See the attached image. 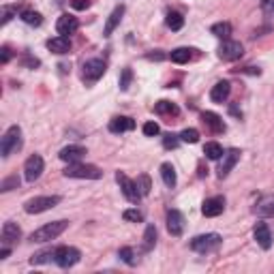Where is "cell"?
Segmentation results:
<instances>
[{
    "label": "cell",
    "mask_w": 274,
    "mask_h": 274,
    "mask_svg": "<svg viewBox=\"0 0 274 274\" xmlns=\"http://www.w3.org/2000/svg\"><path fill=\"white\" fill-rule=\"evenodd\" d=\"M69 227V221H52V223H45L43 227L35 229L30 233V242H37V245H41V242H49V240H56L60 233Z\"/></svg>",
    "instance_id": "1"
},
{
    "label": "cell",
    "mask_w": 274,
    "mask_h": 274,
    "mask_svg": "<svg viewBox=\"0 0 274 274\" xmlns=\"http://www.w3.org/2000/svg\"><path fill=\"white\" fill-rule=\"evenodd\" d=\"M22 129H19L17 125L9 127L7 133L3 135V141H0V155H3V159H9L11 155H15L17 150H22Z\"/></svg>",
    "instance_id": "2"
},
{
    "label": "cell",
    "mask_w": 274,
    "mask_h": 274,
    "mask_svg": "<svg viewBox=\"0 0 274 274\" xmlns=\"http://www.w3.org/2000/svg\"><path fill=\"white\" fill-rule=\"evenodd\" d=\"M67 178H77V180H99L103 176L97 165H86V163H69V167L63 171Z\"/></svg>",
    "instance_id": "3"
},
{
    "label": "cell",
    "mask_w": 274,
    "mask_h": 274,
    "mask_svg": "<svg viewBox=\"0 0 274 274\" xmlns=\"http://www.w3.org/2000/svg\"><path fill=\"white\" fill-rule=\"evenodd\" d=\"M60 204L58 195H43V197H33L24 204V210L28 215H41V212H47Z\"/></svg>",
    "instance_id": "4"
},
{
    "label": "cell",
    "mask_w": 274,
    "mask_h": 274,
    "mask_svg": "<svg viewBox=\"0 0 274 274\" xmlns=\"http://www.w3.org/2000/svg\"><path fill=\"white\" fill-rule=\"evenodd\" d=\"M221 236L219 233H204V236H197L191 240V249L195 253H212L221 247Z\"/></svg>",
    "instance_id": "5"
},
{
    "label": "cell",
    "mask_w": 274,
    "mask_h": 274,
    "mask_svg": "<svg viewBox=\"0 0 274 274\" xmlns=\"http://www.w3.org/2000/svg\"><path fill=\"white\" fill-rule=\"evenodd\" d=\"M116 182L120 185V191H123V195L131 201V204H137L141 199V193H139L137 185L125 174V171H116Z\"/></svg>",
    "instance_id": "6"
},
{
    "label": "cell",
    "mask_w": 274,
    "mask_h": 274,
    "mask_svg": "<svg viewBox=\"0 0 274 274\" xmlns=\"http://www.w3.org/2000/svg\"><path fill=\"white\" fill-rule=\"evenodd\" d=\"M82 259V253H79L75 247H58L54 253V261L60 268H71Z\"/></svg>",
    "instance_id": "7"
},
{
    "label": "cell",
    "mask_w": 274,
    "mask_h": 274,
    "mask_svg": "<svg viewBox=\"0 0 274 274\" xmlns=\"http://www.w3.org/2000/svg\"><path fill=\"white\" fill-rule=\"evenodd\" d=\"M242 54H245V47H242L240 41H229V39H225V41H223V45L219 47V58L225 60V63L238 60Z\"/></svg>",
    "instance_id": "8"
},
{
    "label": "cell",
    "mask_w": 274,
    "mask_h": 274,
    "mask_svg": "<svg viewBox=\"0 0 274 274\" xmlns=\"http://www.w3.org/2000/svg\"><path fill=\"white\" fill-rule=\"evenodd\" d=\"M105 73V63L101 58H90L84 63V79L86 82H97Z\"/></svg>",
    "instance_id": "9"
},
{
    "label": "cell",
    "mask_w": 274,
    "mask_h": 274,
    "mask_svg": "<svg viewBox=\"0 0 274 274\" xmlns=\"http://www.w3.org/2000/svg\"><path fill=\"white\" fill-rule=\"evenodd\" d=\"M43 167H45V163H43V159L39 157V155L28 157L26 165H24V176H26V180H28V182L39 180V178H41V174H43Z\"/></svg>",
    "instance_id": "10"
},
{
    "label": "cell",
    "mask_w": 274,
    "mask_h": 274,
    "mask_svg": "<svg viewBox=\"0 0 274 274\" xmlns=\"http://www.w3.org/2000/svg\"><path fill=\"white\" fill-rule=\"evenodd\" d=\"M221 159H223V161H221V167H219V178H225V176H229V171L236 167V163L240 161V150L231 148V150H227Z\"/></svg>",
    "instance_id": "11"
},
{
    "label": "cell",
    "mask_w": 274,
    "mask_h": 274,
    "mask_svg": "<svg viewBox=\"0 0 274 274\" xmlns=\"http://www.w3.org/2000/svg\"><path fill=\"white\" fill-rule=\"evenodd\" d=\"M0 238H3V245L5 247H11V245H15L19 238H22V229L17 227V223L7 221L5 225H3V231H0Z\"/></svg>",
    "instance_id": "12"
},
{
    "label": "cell",
    "mask_w": 274,
    "mask_h": 274,
    "mask_svg": "<svg viewBox=\"0 0 274 274\" xmlns=\"http://www.w3.org/2000/svg\"><path fill=\"white\" fill-rule=\"evenodd\" d=\"M253 238H255V242L263 251H268L272 247V233H270V227L266 223H257L255 229H253Z\"/></svg>",
    "instance_id": "13"
},
{
    "label": "cell",
    "mask_w": 274,
    "mask_h": 274,
    "mask_svg": "<svg viewBox=\"0 0 274 274\" xmlns=\"http://www.w3.org/2000/svg\"><path fill=\"white\" fill-rule=\"evenodd\" d=\"M77 28H79L77 17L69 15V13L60 15V17H58V22H56V30H58V35H63V37H67V35H73Z\"/></svg>",
    "instance_id": "14"
},
{
    "label": "cell",
    "mask_w": 274,
    "mask_h": 274,
    "mask_svg": "<svg viewBox=\"0 0 274 274\" xmlns=\"http://www.w3.org/2000/svg\"><path fill=\"white\" fill-rule=\"evenodd\" d=\"M167 231L171 236H182V231H185V217L178 210L167 212Z\"/></svg>",
    "instance_id": "15"
},
{
    "label": "cell",
    "mask_w": 274,
    "mask_h": 274,
    "mask_svg": "<svg viewBox=\"0 0 274 274\" xmlns=\"http://www.w3.org/2000/svg\"><path fill=\"white\" fill-rule=\"evenodd\" d=\"M223 210H225V197H210L201 206L204 217H219V215H223Z\"/></svg>",
    "instance_id": "16"
},
{
    "label": "cell",
    "mask_w": 274,
    "mask_h": 274,
    "mask_svg": "<svg viewBox=\"0 0 274 274\" xmlns=\"http://www.w3.org/2000/svg\"><path fill=\"white\" fill-rule=\"evenodd\" d=\"M60 161H65V163H79L84 157H86V148L82 146H67L60 150Z\"/></svg>",
    "instance_id": "17"
},
{
    "label": "cell",
    "mask_w": 274,
    "mask_h": 274,
    "mask_svg": "<svg viewBox=\"0 0 274 274\" xmlns=\"http://www.w3.org/2000/svg\"><path fill=\"white\" fill-rule=\"evenodd\" d=\"M253 212H255L257 217H261V219L274 217V195H263V197L257 201V204H255Z\"/></svg>",
    "instance_id": "18"
},
{
    "label": "cell",
    "mask_w": 274,
    "mask_h": 274,
    "mask_svg": "<svg viewBox=\"0 0 274 274\" xmlns=\"http://www.w3.org/2000/svg\"><path fill=\"white\" fill-rule=\"evenodd\" d=\"M47 49L49 52H54L58 56H63V54H69L71 52V41H69V37H54V39H49L47 41Z\"/></svg>",
    "instance_id": "19"
},
{
    "label": "cell",
    "mask_w": 274,
    "mask_h": 274,
    "mask_svg": "<svg viewBox=\"0 0 274 274\" xmlns=\"http://www.w3.org/2000/svg\"><path fill=\"white\" fill-rule=\"evenodd\" d=\"M131 129H135V123H133V118H129V116H116L114 120H109L111 133H125V131H131Z\"/></svg>",
    "instance_id": "20"
},
{
    "label": "cell",
    "mask_w": 274,
    "mask_h": 274,
    "mask_svg": "<svg viewBox=\"0 0 274 274\" xmlns=\"http://www.w3.org/2000/svg\"><path fill=\"white\" fill-rule=\"evenodd\" d=\"M229 93H231L229 82H217L210 90V99L215 101V103H223V101H227Z\"/></svg>",
    "instance_id": "21"
},
{
    "label": "cell",
    "mask_w": 274,
    "mask_h": 274,
    "mask_svg": "<svg viewBox=\"0 0 274 274\" xmlns=\"http://www.w3.org/2000/svg\"><path fill=\"white\" fill-rule=\"evenodd\" d=\"M123 15H125V7L120 5V7H116L114 11H111V15H109V19H107V24H105V37H111V33L120 26V19H123Z\"/></svg>",
    "instance_id": "22"
},
{
    "label": "cell",
    "mask_w": 274,
    "mask_h": 274,
    "mask_svg": "<svg viewBox=\"0 0 274 274\" xmlns=\"http://www.w3.org/2000/svg\"><path fill=\"white\" fill-rule=\"evenodd\" d=\"M201 120H204L215 133H223V131H225V123L221 120V116L212 114V111H204V114H201Z\"/></svg>",
    "instance_id": "23"
},
{
    "label": "cell",
    "mask_w": 274,
    "mask_h": 274,
    "mask_svg": "<svg viewBox=\"0 0 274 274\" xmlns=\"http://www.w3.org/2000/svg\"><path fill=\"white\" fill-rule=\"evenodd\" d=\"M161 178H163V182H165V187H169V189H174V187H176V182H178V178H176V169H174V165H171V163H163V165H161Z\"/></svg>",
    "instance_id": "24"
},
{
    "label": "cell",
    "mask_w": 274,
    "mask_h": 274,
    "mask_svg": "<svg viewBox=\"0 0 274 274\" xmlns=\"http://www.w3.org/2000/svg\"><path fill=\"white\" fill-rule=\"evenodd\" d=\"M204 155L210 159V161H219L225 152H223V146L217 144V141H208V144L204 146Z\"/></svg>",
    "instance_id": "25"
},
{
    "label": "cell",
    "mask_w": 274,
    "mask_h": 274,
    "mask_svg": "<svg viewBox=\"0 0 274 274\" xmlns=\"http://www.w3.org/2000/svg\"><path fill=\"white\" fill-rule=\"evenodd\" d=\"M169 58H171V63H176V65H185V63H189V58H191V49L189 47H178V49H174V52L169 54Z\"/></svg>",
    "instance_id": "26"
},
{
    "label": "cell",
    "mask_w": 274,
    "mask_h": 274,
    "mask_svg": "<svg viewBox=\"0 0 274 274\" xmlns=\"http://www.w3.org/2000/svg\"><path fill=\"white\" fill-rule=\"evenodd\" d=\"M210 33L225 41V39H229V35H231V24H227V22H219V24H215V26L210 28Z\"/></svg>",
    "instance_id": "27"
},
{
    "label": "cell",
    "mask_w": 274,
    "mask_h": 274,
    "mask_svg": "<svg viewBox=\"0 0 274 274\" xmlns=\"http://www.w3.org/2000/svg\"><path fill=\"white\" fill-rule=\"evenodd\" d=\"M54 253H56V249H47V251L37 253V255L30 257V263H33V266H41V263L52 261V259H54Z\"/></svg>",
    "instance_id": "28"
},
{
    "label": "cell",
    "mask_w": 274,
    "mask_h": 274,
    "mask_svg": "<svg viewBox=\"0 0 274 274\" xmlns=\"http://www.w3.org/2000/svg\"><path fill=\"white\" fill-rule=\"evenodd\" d=\"M165 24H167V28H171V30H180L182 26H185V17H182L180 13H176V11H171V13H167Z\"/></svg>",
    "instance_id": "29"
},
{
    "label": "cell",
    "mask_w": 274,
    "mask_h": 274,
    "mask_svg": "<svg viewBox=\"0 0 274 274\" xmlns=\"http://www.w3.org/2000/svg\"><path fill=\"white\" fill-rule=\"evenodd\" d=\"M155 242H157V227L148 225L146 233H144V251H150L152 247H155Z\"/></svg>",
    "instance_id": "30"
},
{
    "label": "cell",
    "mask_w": 274,
    "mask_h": 274,
    "mask_svg": "<svg viewBox=\"0 0 274 274\" xmlns=\"http://www.w3.org/2000/svg\"><path fill=\"white\" fill-rule=\"evenodd\" d=\"M22 19H24L28 26H41L43 24V15L37 13V11H24L22 13Z\"/></svg>",
    "instance_id": "31"
},
{
    "label": "cell",
    "mask_w": 274,
    "mask_h": 274,
    "mask_svg": "<svg viewBox=\"0 0 274 274\" xmlns=\"http://www.w3.org/2000/svg\"><path fill=\"white\" fill-rule=\"evenodd\" d=\"M155 111L157 114H178V107L174 103H169V101H159L155 105Z\"/></svg>",
    "instance_id": "32"
},
{
    "label": "cell",
    "mask_w": 274,
    "mask_h": 274,
    "mask_svg": "<svg viewBox=\"0 0 274 274\" xmlns=\"http://www.w3.org/2000/svg\"><path fill=\"white\" fill-rule=\"evenodd\" d=\"M180 141H187V144H197V141H199V131L197 129H185L180 133Z\"/></svg>",
    "instance_id": "33"
},
{
    "label": "cell",
    "mask_w": 274,
    "mask_h": 274,
    "mask_svg": "<svg viewBox=\"0 0 274 274\" xmlns=\"http://www.w3.org/2000/svg\"><path fill=\"white\" fill-rule=\"evenodd\" d=\"M118 257L123 259L125 263H129V266H135V263H137L133 249H129V247H123V249H120V251H118Z\"/></svg>",
    "instance_id": "34"
},
{
    "label": "cell",
    "mask_w": 274,
    "mask_h": 274,
    "mask_svg": "<svg viewBox=\"0 0 274 274\" xmlns=\"http://www.w3.org/2000/svg\"><path fill=\"white\" fill-rule=\"evenodd\" d=\"M123 219L129 221V223H141V221H144V215H141L137 208H129V210L123 212Z\"/></svg>",
    "instance_id": "35"
},
{
    "label": "cell",
    "mask_w": 274,
    "mask_h": 274,
    "mask_svg": "<svg viewBox=\"0 0 274 274\" xmlns=\"http://www.w3.org/2000/svg\"><path fill=\"white\" fill-rule=\"evenodd\" d=\"M137 189H139V193H141V197H146L148 193H150V189H152V185H150V178L146 176V174H141L139 178H137Z\"/></svg>",
    "instance_id": "36"
},
{
    "label": "cell",
    "mask_w": 274,
    "mask_h": 274,
    "mask_svg": "<svg viewBox=\"0 0 274 274\" xmlns=\"http://www.w3.org/2000/svg\"><path fill=\"white\" fill-rule=\"evenodd\" d=\"M17 15V7H3V13H0V17H3V19H0V24H9V22H11V19Z\"/></svg>",
    "instance_id": "37"
},
{
    "label": "cell",
    "mask_w": 274,
    "mask_h": 274,
    "mask_svg": "<svg viewBox=\"0 0 274 274\" xmlns=\"http://www.w3.org/2000/svg\"><path fill=\"white\" fill-rule=\"evenodd\" d=\"M131 79H133V71L131 69H125L123 73H120V90H129V86H131Z\"/></svg>",
    "instance_id": "38"
},
{
    "label": "cell",
    "mask_w": 274,
    "mask_h": 274,
    "mask_svg": "<svg viewBox=\"0 0 274 274\" xmlns=\"http://www.w3.org/2000/svg\"><path fill=\"white\" fill-rule=\"evenodd\" d=\"M178 144H180V135L167 133V135L163 137V146H165L167 150H174V148H178Z\"/></svg>",
    "instance_id": "39"
},
{
    "label": "cell",
    "mask_w": 274,
    "mask_h": 274,
    "mask_svg": "<svg viewBox=\"0 0 274 274\" xmlns=\"http://www.w3.org/2000/svg\"><path fill=\"white\" fill-rule=\"evenodd\" d=\"M19 187V178L17 176H11V178H7L3 180V185H0V191L7 193V191H11V189H17Z\"/></svg>",
    "instance_id": "40"
},
{
    "label": "cell",
    "mask_w": 274,
    "mask_h": 274,
    "mask_svg": "<svg viewBox=\"0 0 274 274\" xmlns=\"http://www.w3.org/2000/svg\"><path fill=\"white\" fill-rule=\"evenodd\" d=\"M159 125L157 123H146L144 125V135H148V137H155V135H159Z\"/></svg>",
    "instance_id": "41"
},
{
    "label": "cell",
    "mask_w": 274,
    "mask_h": 274,
    "mask_svg": "<svg viewBox=\"0 0 274 274\" xmlns=\"http://www.w3.org/2000/svg\"><path fill=\"white\" fill-rule=\"evenodd\" d=\"M90 3H93V0H71V7L77 9V11H84V9L90 7Z\"/></svg>",
    "instance_id": "42"
},
{
    "label": "cell",
    "mask_w": 274,
    "mask_h": 274,
    "mask_svg": "<svg viewBox=\"0 0 274 274\" xmlns=\"http://www.w3.org/2000/svg\"><path fill=\"white\" fill-rule=\"evenodd\" d=\"M9 58H11V49H9V47L5 45L3 49H0V63H3V65H5V63H9Z\"/></svg>",
    "instance_id": "43"
},
{
    "label": "cell",
    "mask_w": 274,
    "mask_h": 274,
    "mask_svg": "<svg viewBox=\"0 0 274 274\" xmlns=\"http://www.w3.org/2000/svg\"><path fill=\"white\" fill-rule=\"evenodd\" d=\"M263 11H266L268 15L274 13V0H266V3H263Z\"/></svg>",
    "instance_id": "44"
},
{
    "label": "cell",
    "mask_w": 274,
    "mask_h": 274,
    "mask_svg": "<svg viewBox=\"0 0 274 274\" xmlns=\"http://www.w3.org/2000/svg\"><path fill=\"white\" fill-rule=\"evenodd\" d=\"M24 65L35 69V67H39V60H37V58H30V56H26V58H24Z\"/></svg>",
    "instance_id": "45"
},
{
    "label": "cell",
    "mask_w": 274,
    "mask_h": 274,
    "mask_svg": "<svg viewBox=\"0 0 274 274\" xmlns=\"http://www.w3.org/2000/svg\"><path fill=\"white\" fill-rule=\"evenodd\" d=\"M9 253H11V251H9V247H5L3 251H0V259H7V257H9Z\"/></svg>",
    "instance_id": "46"
},
{
    "label": "cell",
    "mask_w": 274,
    "mask_h": 274,
    "mask_svg": "<svg viewBox=\"0 0 274 274\" xmlns=\"http://www.w3.org/2000/svg\"><path fill=\"white\" fill-rule=\"evenodd\" d=\"M148 58H152V60H155V58H157V60H161V58H163V54H150Z\"/></svg>",
    "instance_id": "47"
}]
</instances>
